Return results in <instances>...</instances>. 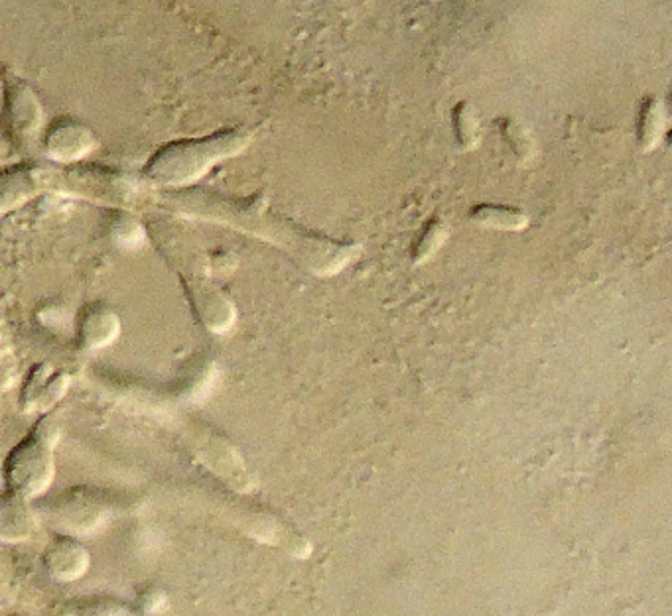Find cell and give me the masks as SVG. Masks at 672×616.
<instances>
[{"label": "cell", "mask_w": 672, "mask_h": 616, "mask_svg": "<svg viewBox=\"0 0 672 616\" xmlns=\"http://www.w3.org/2000/svg\"><path fill=\"white\" fill-rule=\"evenodd\" d=\"M170 201L174 207L192 217L231 225L239 231L251 233L284 248L302 268L318 276H330L345 268L359 248L353 243L332 241L328 237L314 235L290 221H282L278 215L270 213L261 197L227 199L215 193L184 189L178 191V195Z\"/></svg>", "instance_id": "cell-1"}, {"label": "cell", "mask_w": 672, "mask_h": 616, "mask_svg": "<svg viewBox=\"0 0 672 616\" xmlns=\"http://www.w3.org/2000/svg\"><path fill=\"white\" fill-rule=\"evenodd\" d=\"M251 142V132L245 128L217 130L209 136L182 138L158 148L142 176L150 185L166 191H184L198 184L217 164L239 156Z\"/></svg>", "instance_id": "cell-2"}, {"label": "cell", "mask_w": 672, "mask_h": 616, "mask_svg": "<svg viewBox=\"0 0 672 616\" xmlns=\"http://www.w3.org/2000/svg\"><path fill=\"white\" fill-rule=\"evenodd\" d=\"M148 237L156 243L158 250L164 252V256L174 264L182 286L186 290L188 302L196 319L203 327L215 335H223L233 329L237 311L233 302L209 280V272L200 264L198 256L184 254L182 250V237L178 235V229L172 225H160L150 223L148 225Z\"/></svg>", "instance_id": "cell-3"}, {"label": "cell", "mask_w": 672, "mask_h": 616, "mask_svg": "<svg viewBox=\"0 0 672 616\" xmlns=\"http://www.w3.org/2000/svg\"><path fill=\"white\" fill-rule=\"evenodd\" d=\"M60 426L44 414L20 443H16L2 467L8 493L24 500H34L46 493L56 477V445Z\"/></svg>", "instance_id": "cell-4"}, {"label": "cell", "mask_w": 672, "mask_h": 616, "mask_svg": "<svg viewBox=\"0 0 672 616\" xmlns=\"http://www.w3.org/2000/svg\"><path fill=\"white\" fill-rule=\"evenodd\" d=\"M0 79L4 91V115L10 138L18 148L28 150L32 148L46 123L44 107L36 91L30 87V83L24 77H20L14 69L2 67Z\"/></svg>", "instance_id": "cell-5"}, {"label": "cell", "mask_w": 672, "mask_h": 616, "mask_svg": "<svg viewBox=\"0 0 672 616\" xmlns=\"http://www.w3.org/2000/svg\"><path fill=\"white\" fill-rule=\"evenodd\" d=\"M192 445L196 457L211 473H215L221 481H225L227 487L239 493H249L253 489V477L249 475L247 465L243 463L237 449L223 437L203 432L200 435H192Z\"/></svg>", "instance_id": "cell-6"}, {"label": "cell", "mask_w": 672, "mask_h": 616, "mask_svg": "<svg viewBox=\"0 0 672 616\" xmlns=\"http://www.w3.org/2000/svg\"><path fill=\"white\" fill-rule=\"evenodd\" d=\"M42 148L52 162L75 166L93 156L99 148V138L87 124L71 117H60L48 126Z\"/></svg>", "instance_id": "cell-7"}, {"label": "cell", "mask_w": 672, "mask_h": 616, "mask_svg": "<svg viewBox=\"0 0 672 616\" xmlns=\"http://www.w3.org/2000/svg\"><path fill=\"white\" fill-rule=\"evenodd\" d=\"M60 176H64V184L68 182L71 193L89 197L93 201L109 203L115 207L131 203L138 191V185L133 180H127L117 172L101 168H75L69 170L68 174L64 172Z\"/></svg>", "instance_id": "cell-8"}, {"label": "cell", "mask_w": 672, "mask_h": 616, "mask_svg": "<svg viewBox=\"0 0 672 616\" xmlns=\"http://www.w3.org/2000/svg\"><path fill=\"white\" fill-rule=\"evenodd\" d=\"M56 184V174L38 164H20L0 172V217L26 205Z\"/></svg>", "instance_id": "cell-9"}, {"label": "cell", "mask_w": 672, "mask_h": 616, "mask_svg": "<svg viewBox=\"0 0 672 616\" xmlns=\"http://www.w3.org/2000/svg\"><path fill=\"white\" fill-rule=\"evenodd\" d=\"M69 374L46 363L36 365L26 376L20 392V406L26 414H48L68 392Z\"/></svg>", "instance_id": "cell-10"}, {"label": "cell", "mask_w": 672, "mask_h": 616, "mask_svg": "<svg viewBox=\"0 0 672 616\" xmlns=\"http://www.w3.org/2000/svg\"><path fill=\"white\" fill-rule=\"evenodd\" d=\"M119 313L105 304H91L77 319V343L85 351H101L113 345L121 335Z\"/></svg>", "instance_id": "cell-11"}, {"label": "cell", "mask_w": 672, "mask_h": 616, "mask_svg": "<svg viewBox=\"0 0 672 616\" xmlns=\"http://www.w3.org/2000/svg\"><path fill=\"white\" fill-rule=\"evenodd\" d=\"M89 563L91 555L87 548L73 538H60L44 552V567L60 583H71L83 577L89 569Z\"/></svg>", "instance_id": "cell-12"}, {"label": "cell", "mask_w": 672, "mask_h": 616, "mask_svg": "<svg viewBox=\"0 0 672 616\" xmlns=\"http://www.w3.org/2000/svg\"><path fill=\"white\" fill-rule=\"evenodd\" d=\"M38 516L30 506V500H24L16 494L0 496V540L2 542H24L36 534Z\"/></svg>", "instance_id": "cell-13"}, {"label": "cell", "mask_w": 672, "mask_h": 616, "mask_svg": "<svg viewBox=\"0 0 672 616\" xmlns=\"http://www.w3.org/2000/svg\"><path fill=\"white\" fill-rule=\"evenodd\" d=\"M111 237L115 241V245H119L125 250H135L140 247L146 237H148V227L129 211H115L113 219H111Z\"/></svg>", "instance_id": "cell-14"}, {"label": "cell", "mask_w": 672, "mask_h": 616, "mask_svg": "<svg viewBox=\"0 0 672 616\" xmlns=\"http://www.w3.org/2000/svg\"><path fill=\"white\" fill-rule=\"evenodd\" d=\"M471 217L485 227L493 229H523L527 225V215L519 209L509 207H491V205H479L473 209Z\"/></svg>", "instance_id": "cell-15"}, {"label": "cell", "mask_w": 672, "mask_h": 616, "mask_svg": "<svg viewBox=\"0 0 672 616\" xmlns=\"http://www.w3.org/2000/svg\"><path fill=\"white\" fill-rule=\"evenodd\" d=\"M665 126V113L661 109V101L659 99H647L641 111V121H639V140L643 144V148H653L657 146L661 132Z\"/></svg>", "instance_id": "cell-16"}, {"label": "cell", "mask_w": 672, "mask_h": 616, "mask_svg": "<svg viewBox=\"0 0 672 616\" xmlns=\"http://www.w3.org/2000/svg\"><path fill=\"white\" fill-rule=\"evenodd\" d=\"M444 239H446V227H444V223L442 221H432L426 227V231L418 237L416 245L412 248L414 262L428 260L440 248V245L444 243Z\"/></svg>", "instance_id": "cell-17"}, {"label": "cell", "mask_w": 672, "mask_h": 616, "mask_svg": "<svg viewBox=\"0 0 672 616\" xmlns=\"http://www.w3.org/2000/svg\"><path fill=\"white\" fill-rule=\"evenodd\" d=\"M454 119H456V132H458L460 144L464 148L475 146L479 140V124H477V117L470 103H460L454 111Z\"/></svg>", "instance_id": "cell-18"}, {"label": "cell", "mask_w": 672, "mask_h": 616, "mask_svg": "<svg viewBox=\"0 0 672 616\" xmlns=\"http://www.w3.org/2000/svg\"><path fill=\"white\" fill-rule=\"evenodd\" d=\"M79 616H144L142 613H138L135 609H129L127 605L123 603H117V601H109V599H103V601H93L85 607L79 609Z\"/></svg>", "instance_id": "cell-19"}]
</instances>
